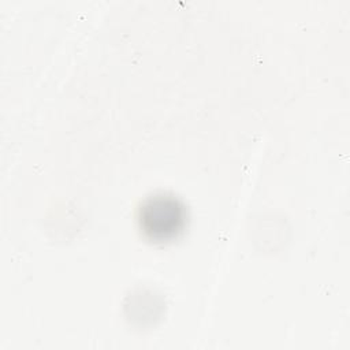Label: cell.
Here are the masks:
<instances>
[{"mask_svg":"<svg viewBox=\"0 0 350 350\" xmlns=\"http://www.w3.org/2000/svg\"><path fill=\"white\" fill-rule=\"evenodd\" d=\"M186 219L185 206L179 200L167 194L149 197L139 208L142 231L152 241H170L176 237Z\"/></svg>","mask_w":350,"mask_h":350,"instance_id":"1","label":"cell"}]
</instances>
